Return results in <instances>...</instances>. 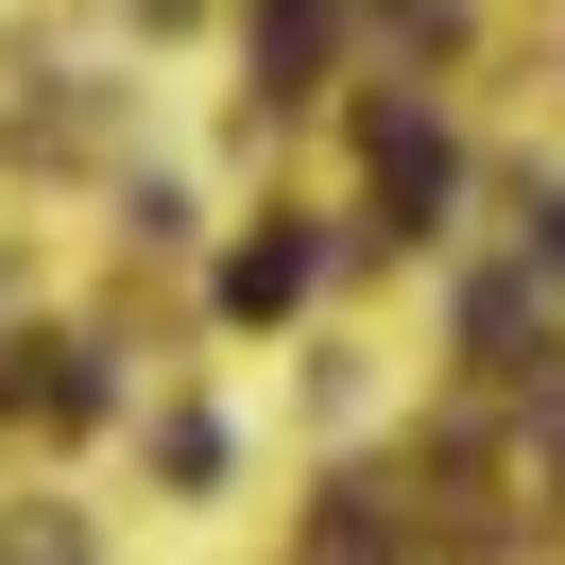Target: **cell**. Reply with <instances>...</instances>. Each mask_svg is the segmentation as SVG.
<instances>
[{"mask_svg":"<svg viewBox=\"0 0 565 565\" xmlns=\"http://www.w3.org/2000/svg\"><path fill=\"white\" fill-rule=\"evenodd\" d=\"M291 291H309V241H257L241 275H223V309H291Z\"/></svg>","mask_w":565,"mask_h":565,"instance_id":"7a4b0ae2","label":"cell"},{"mask_svg":"<svg viewBox=\"0 0 565 565\" xmlns=\"http://www.w3.org/2000/svg\"><path fill=\"white\" fill-rule=\"evenodd\" d=\"M326 565H394V548H377V514H360V497H326Z\"/></svg>","mask_w":565,"mask_h":565,"instance_id":"3957f363","label":"cell"},{"mask_svg":"<svg viewBox=\"0 0 565 565\" xmlns=\"http://www.w3.org/2000/svg\"><path fill=\"white\" fill-rule=\"evenodd\" d=\"M377 189H394V206H428V189H446V138H428V120H377Z\"/></svg>","mask_w":565,"mask_h":565,"instance_id":"6da1fadb","label":"cell"}]
</instances>
